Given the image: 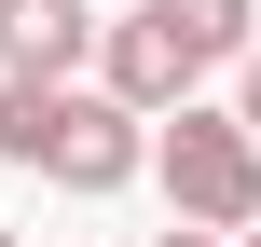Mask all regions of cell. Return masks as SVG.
<instances>
[{"label":"cell","instance_id":"obj_10","mask_svg":"<svg viewBox=\"0 0 261 247\" xmlns=\"http://www.w3.org/2000/svg\"><path fill=\"white\" fill-rule=\"evenodd\" d=\"M0 247H14V234H0Z\"/></svg>","mask_w":261,"mask_h":247},{"label":"cell","instance_id":"obj_5","mask_svg":"<svg viewBox=\"0 0 261 247\" xmlns=\"http://www.w3.org/2000/svg\"><path fill=\"white\" fill-rule=\"evenodd\" d=\"M179 14V41L206 55V69H234V55H261V0H165Z\"/></svg>","mask_w":261,"mask_h":247},{"label":"cell","instance_id":"obj_9","mask_svg":"<svg viewBox=\"0 0 261 247\" xmlns=\"http://www.w3.org/2000/svg\"><path fill=\"white\" fill-rule=\"evenodd\" d=\"M234 247H261V220H248V234H234Z\"/></svg>","mask_w":261,"mask_h":247},{"label":"cell","instance_id":"obj_4","mask_svg":"<svg viewBox=\"0 0 261 247\" xmlns=\"http://www.w3.org/2000/svg\"><path fill=\"white\" fill-rule=\"evenodd\" d=\"M96 28L110 14H83V0H0V69L14 83H83L96 69Z\"/></svg>","mask_w":261,"mask_h":247},{"label":"cell","instance_id":"obj_2","mask_svg":"<svg viewBox=\"0 0 261 247\" xmlns=\"http://www.w3.org/2000/svg\"><path fill=\"white\" fill-rule=\"evenodd\" d=\"M41 179H55V193H83V206H96V193H124V179H151V110H124L110 83H69Z\"/></svg>","mask_w":261,"mask_h":247},{"label":"cell","instance_id":"obj_3","mask_svg":"<svg viewBox=\"0 0 261 247\" xmlns=\"http://www.w3.org/2000/svg\"><path fill=\"white\" fill-rule=\"evenodd\" d=\"M96 83H110L124 110H151V124H165V110L206 83V55L179 41V14H165V0H138V14H110V28H96Z\"/></svg>","mask_w":261,"mask_h":247},{"label":"cell","instance_id":"obj_6","mask_svg":"<svg viewBox=\"0 0 261 247\" xmlns=\"http://www.w3.org/2000/svg\"><path fill=\"white\" fill-rule=\"evenodd\" d=\"M55 110H69V83H14V69H0V151H14V165L55 151Z\"/></svg>","mask_w":261,"mask_h":247},{"label":"cell","instance_id":"obj_8","mask_svg":"<svg viewBox=\"0 0 261 247\" xmlns=\"http://www.w3.org/2000/svg\"><path fill=\"white\" fill-rule=\"evenodd\" d=\"M151 247H234V234H206V220H165V234H151Z\"/></svg>","mask_w":261,"mask_h":247},{"label":"cell","instance_id":"obj_7","mask_svg":"<svg viewBox=\"0 0 261 247\" xmlns=\"http://www.w3.org/2000/svg\"><path fill=\"white\" fill-rule=\"evenodd\" d=\"M234 110H248V124H261V55H234Z\"/></svg>","mask_w":261,"mask_h":247},{"label":"cell","instance_id":"obj_1","mask_svg":"<svg viewBox=\"0 0 261 247\" xmlns=\"http://www.w3.org/2000/svg\"><path fill=\"white\" fill-rule=\"evenodd\" d=\"M151 179H165V220H206V234H248L261 220V124L248 110H165L151 138Z\"/></svg>","mask_w":261,"mask_h":247}]
</instances>
